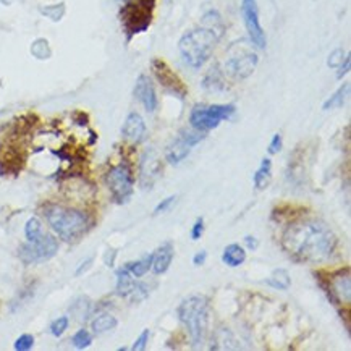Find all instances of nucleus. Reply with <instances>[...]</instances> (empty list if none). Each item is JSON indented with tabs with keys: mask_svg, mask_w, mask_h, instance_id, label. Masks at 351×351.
<instances>
[{
	"mask_svg": "<svg viewBox=\"0 0 351 351\" xmlns=\"http://www.w3.org/2000/svg\"><path fill=\"white\" fill-rule=\"evenodd\" d=\"M348 94H350V83H343L334 94H332L330 97L327 99L326 102H324L322 109L324 110L340 109V107H343L346 97H348Z\"/></svg>",
	"mask_w": 351,
	"mask_h": 351,
	"instance_id": "obj_22",
	"label": "nucleus"
},
{
	"mask_svg": "<svg viewBox=\"0 0 351 351\" xmlns=\"http://www.w3.org/2000/svg\"><path fill=\"white\" fill-rule=\"evenodd\" d=\"M350 65H351L350 56H346V58L343 60V64L339 66V73H337V78H339V80L343 78V76L350 71Z\"/></svg>",
	"mask_w": 351,
	"mask_h": 351,
	"instance_id": "obj_34",
	"label": "nucleus"
},
{
	"mask_svg": "<svg viewBox=\"0 0 351 351\" xmlns=\"http://www.w3.org/2000/svg\"><path fill=\"white\" fill-rule=\"evenodd\" d=\"M71 343H73V346H75L76 350L88 348V346L93 343L91 332L86 330V328H80V330L76 332L73 337H71Z\"/></svg>",
	"mask_w": 351,
	"mask_h": 351,
	"instance_id": "obj_25",
	"label": "nucleus"
},
{
	"mask_svg": "<svg viewBox=\"0 0 351 351\" xmlns=\"http://www.w3.org/2000/svg\"><path fill=\"white\" fill-rule=\"evenodd\" d=\"M271 178H272V160L269 159V157H264L263 160H261V165L256 170L254 175H253V183H254V188L258 191L264 190V188H267V184L271 183Z\"/></svg>",
	"mask_w": 351,
	"mask_h": 351,
	"instance_id": "obj_19",
	"label": "nucleus"
},
{
	"mask_svg": "<svg viewBox=\"0 0 351 351\" xmlns=\"http://www.w3.org/2000/svg\"><path fill=\"white\" fill-rule=\"evenodd\" d=\"M162 177V162L154 149H147L139 160V182L144 190H151Z\"/></svg>",
	"mask_w": 351,
	"mask_h": 351,
	"instance_id": "obj_13",
	"label": "nucleus"
},
{
	"mask_svg": "<svg viewBox=\"0 0 351 351\" xmlns=\"http://www.w3.org/2000/svg\"><path fill=\"white\" fill-rule=\"evenodd\" d=\"M44 217L56 232V235L66 243L78 241L89 228V217L75 208H65L60 204H47L44 208Z\"/></svg>",
	"mask_w": 351,
	"mask_h": 351,
	"instance_id": "obj_3",
	"label": "nucleus"
},
{
	"mask_svg": "<svg viewBox=\"0 0 351 351\" xmlns=\"http://www.w3.org/2000/svg\"><path fill=\"white\" fill-rule=\"evenodd\" d=\"M328 300L335 304H350L351 301V277L350 269L345 267L341 271L332 274L327 280V285H322Z\"/></svg>",
	"mask_w": 351,
	"mask_h": 351,
	"instance_id": "obj_11",
	"label": "nucleus"
},
{
	"mask_svg": "<svg viewBox=\"0 0 351 351\" xmlns=\"http://www.w3.org/2000/svg\"><path fill=\"white\" fill-rule=\"evenodd\" d=\"M175 258V246L172 241H165L154 251V259H152V269L151 271L156 276H162L170 269L172 261Z\"/></svg>",
	"mask_w": 351,
	"mask_h": 351,
	"instance_id": "obj_17",
	"label": "nucleus"
},
{
	"mask_svg": "<svg viewBox=\"0 0 351 351\" xmlns=\"http://www.w3.org/2000/svg\"><path fill=\"white\" fill-rule=\"evenodd\" d=\"M115 291L117 295L121 296V298L130 300L132 303H141V301L146 300L151 293L149 287L144 282L134 280V277L130 274V271L125 265L117 271Z\"/></svg>",
	"mask_w": 351,
	"mask_h": 351,
	"instance_id": "obj_9",
	"label": "nucleus"
},
{
	"mask_svg": "<svg viewBox=\"0 0 351 351\" xmlns=\"http://www.w3.org/2000/svg\"><path fill=\"white\" fill-rule=\"evenodd\" d=\"M177 316L186 328L191 345L199 348L208 335L209 300L202 295L188 296L177 308Z\"/></svg>",
	"mask_w": 351,
	"mask_h": 351,
	"instance_id": "obj_4",
	"label": "nucleus"
},
{
	"mask_svg": "<svg viewBox=\"0 0 351 351\" xmlns=\"http://www.w3.org/2000/svg\"><path fill=\"white\" fill-rule=\"evenodd\" d=\"M175 201H177V196H169V197H165V199H162L159 204L154 208V215L167 213V210L175 204Z\"/></svg>",
	"mask_w": 351,
	"mask_h": 351,
	"instance_id": "obj_30",
	"label": "nucleus"
},
{
	"mask_svg": "<svg viewBox=\"0 0 351 351\" xmlns=\"http://www.w3.org/2000/svg\"><path fill=\"white\" fill-rule=\"evenodd\" d=\"M339 240L326 222L301 219L290 223L282 235V247L295 263L321 264L334 256Z\"/></svg>",
	"mask_w": 351,
	"mask_h": 351,
	"instance_id": "obj_1",
	"label": "nucleus"
},
{
	"mask_svg": "<svg viewBox=\"0 0 351 351\" xmlns=\"http://www.w3.org/2000/svg\"><path fill=\"white\" fill-rule=\"evenodd\" d=\"M34 346V337L31 334H23L20 335L13 343V348L16 351H28Z\"/></svg>",
	"mask_w": 351,
	"mask_h": 351,
	"instance_id": "obj_27",
	"label": "nucleus"
},
{
	"mask_svg": "<svg viewBox=\"0 0 351 351\" xmlns=\"http://www.w3.org/2000/svg\"><path fill=\"white\" fill-rule=\"evenodd\" d=\"M152 69H154V73L157 78H159L160 83L164 84L165 88H169L173 94H178V96L182 97L186 94V89H184L182 81L178 80V76L175 75L173 71L164 64V62L157 60L156 58V60H152Z\"/></svg>",
	"mask_w": 351,
	"mask_h": 351,
	"instance_id": "obj_16",
	"label": "nucleus"
},
{
	"mask_svg": "<svg viewBox=\"0 0 351 351\" xmlns=\"http://www.w3.org/2000/svg\"><path fill=\"white\" fill-rule=\"evenodd\" d=\"M202 235H204V219L199 217V219H196V222L193 223V227H191V240L193 241L201 240Z\"/></svg>",
	"mask_w": 351,
	"mask_h": 351,
	"instance_id": "obj_31",
	"label": "nucleus"
},
{
	"mask_svg": "<svg viewBox=\"0 0 351 351\" xmlns=\"http://www.w3.org/2000/svg\"><path fill=\"white\" fill-rule=\"evenodd\" d=\"M345 58H346V53L343 52V49H335V51L328 56L327 65L330 66V69H339V66L343 64Z\"/></svg>",
	"mask_w": 351,
	"mask_h": 351,
	"instance_id": "obj_28",
	"label": "nucleus"
},
{
	"mask_svg": "<svg viewBox=\"0 0 351 351\" xmlns=\"http://www.w3.org/2000/svg\"><path fill=\"white\" fill-rule=\"evenodd\" d=\"M93 263H94V259L93 258H88V259H84L83 263H81L80 265H78V269H76L75 271V276H81V274H84L88 271L89 267H91L93 265Z\"/></svg>",
	"mask_w": 351,
	"mask_h": 351,
	"instance_id": "obj_35",
	"label": "nucleus"
},
{
	"mask_svg": "<svg viewBox=\"0 0 351 351\" xmlns=\"http://www.w3.org/2000/svg\"><path fill=\"white\" fill-rule=\"evenodd\" d=\"M206 261H208V251L201 250V251H197V253L195 254V258H193V264H195L196 267H201V265L206 264Z\"/></svg>",
	"mask_w": 351,
	"mask_h": 351,
	"instance_id": "obj_33",
	"label": "nucleus"
},
{
	"mask_svg": "<svg viewBox=\"0 0 351 351\" xmlns=\"http://www.w3.org/2000/svg\"><path fill=\"white\" fill-rule=\"evenodd\" d=\"M58 251V241L52 235H43L36 241H26L18 250V258L25 265L46 263L52 259Z\"/></svg>",
	"mask_w": 351,
	"mask_h": 351,
	"instance_id": "obj_7",
	"label": "nucleus"
},
{
	"mask_svg": "<svg viewBox=\"0 0 351 351\" xmlns=\"http://www.w3.org/2000/svg\"><path fill=\"white\" fill-rule=\"evenodd\" d=\"M206 138L204 132H197V130H182L177 138L169 144L165 149V160L172 165H178L190 156L191 147L199 144Z\"/></svg>",
	"mask_w": 351,
	"mask_h": 351,
	"instance_id": "obj_8",
	"label": "nucleus"
},
{
	"mask_svg": "<svg viewBox=\"0 0 351 351\" xmlns=\"http://www.w3.org/2000/svg\"><path fill=\"white\" fill-rule=\"evenodd\" d=\"M152 259H154V253L146 254L143 256L141 259L125 264V267L128 269L130 274H132L134 278H141L152 269Z\"/></svg>",
	"mask_w": 351,
	"mask_h": 351,
	"instance_id": "obj_20",
	"label": "nucleus"
},
{
	"mask_svg": "<svg viewBox=\"0 0 351 351\" xmlns=\"http://www.w3.org/2000/svg\"><path fill=\"white\" fill-rule=\"evenodd\" d=\"M121 136L134 144H139L146 138V121L138 112H132L125 119L123 127H121Z\"/></svg>",
	"mask_w": 351,
	"mask_h": 351,
	"instance_id": "obj_15",
	"label": "nucleus"
},
{
	"mask_svg": "<svg viewBox=\"0 0 351 351\" xmlns=\"http://www.w3.org/2000/svg\"><path fill=\"white\" fill-rule=\"evenodd\" d=\"M70 326V319L66 316H62V317H57L56 321L51 324V334L53 337H62L65 334V330L69 328Z\"/></svg>",
	"mask_w": 351,
	"mask_h": 351,
	"instance_id": "obj_26",
	"label": "nucleus"
},
{
	"mask_svg": "<svg viewBox=\"0 0 351 351\" xmlns=\"http://www.w3.org/2000/svg\"><path fill=\"white\" fill-rule=\"evenodd\" d=\"M149 328H144V330L141 332V335L138 337L136 340H134V343L132 346L133 351H144L147 348V343H149Z\"/></svg>",
	"mask_w": 351,
	"mask_h": 351,
	"instance_id": "obj_29",
	"label": "nucleus"
},
{
	"mask_svg": "<svg viewBox=\"0 0 351 351\" xmlns=\"http://www.w3.org/2000/svg\"><path fill=\"white\" fill-rule=\"evenodd\" d=\"M220 36L222 34L219 31L209 28V26H202V28L184 33L178 43L180 56L184 64L190 65L191 69H201L213 56Z\"/></svg>",
	"mask_w": 351,
	"mask_h": 351,
	"instance_id": "obj_2",
	"label": "nucleus"
},
{
	"mask_svg": "<svg viewBox=\"0 0 351 351\" xmlns=\"http://www.w3.org/2000/svg\"><path fill=\"white\" fill-rule=\"evenodd\" d=\"M282 147H283V141H282V134H278V133H276L272 136V139H271V143H269V154L271 156H274V154H278V152L282 151Z\"/></svg>",
	"mask_w": 351,
	"mask_h": 351,
	"instance_id": "obj_32",
	"label": "nucleus"
},
{
	"mask_svg": "<svg viewBox=\"0 0 351 351\" xmlns=\"http://www.w3.org/2000/svg\"><path fill=\"white\" fill-rule=\"evenodd\" d=\"M117 326H119V321H117V317H114L109 313L99 314V316L91 322L93 332H94V334H97V335L114 330Z\"/></svg>",
	"mask_w": 351,
	"mask_h": 351,
	"instance_id": "obj_21",
	"label": "nucleus"
},
{
	"mask_svg": "<svg viewBox=\"0 0 351 351\" xmlns=\"http://www.w3.org/2000/svg\"><path fill=\"white\" fill-rule=\"evenodd\" d=\"M237 107L233 104H197L191 109L190 123L191 128L197 132H210V130L217 128L220 121L232 119L235 115Z\"/></svg>",
	"mask_w": 351,
	"mask_h": 351,
	"instance_id": "obj_5",
	"label": "nucleus"
},
{
	"mask_svg": "<svg viewBox=\"0 0 351 351\" xmlns=\"http://www.w3.org/2000/svg\"><path fill=\"white\" fill-rule=\"evenodd\" d=\"M246 261V250L238 243H232V245L225 246L222 253V263L228 267H240Z\"/></svg>",
	"mask_w": 351,
	"mask_h": 351,
	"instance_id": "obj_18",
	"label": "nucleus"
},
{
	"mask_svg": "<svg viewBox=\"0 0 351 351\" xmlns=\"http://www.w3.org/2000/svg\"><path fill=\"white\" fill-rule=\"evenodd\" d=\"M241 16L245 21V28L250 36V40L253 46L258 49H265L267 39L259 21V7L256 0H241Z\"/></svg>",
	"mask_w": 351,
	"mask_h": 351,
	"instance_id": "obj_10",
	"label": "nucleus"
},
{
	"mask_svg": "<svg viewBox=\"0 0 351 351\" xmlns=\"http://www.w3.org/2000/svg\"><path fill=\"white\" fill-rule=\"evenodd\" d=\"M264 283L265 285L276 288V290L285 291L291 285V278H290V274H288L285 269H277V271H274L271 277L265 278Z\"/></svg>",
	"mask_w": 351,
	"mask_h": 351,
	"instance_id": "obj_23",
	"label": "nucleus"
},
{
	"mask_svg": "<svg viewBox=\"0 0 351 351\" xmlns=\"http://www.w3.org/2000/svg\"><path fill=\"white\" fill-rule=\"evenodd\" d=\"M258 66V56L253 51H241L232 53L225 62V71L237 80H245Z\"/></svg>",
	"mask_w": 351,
	"mask_h": 351,
	"instance_id": "obj_12",
	"label": "nucleus"
},
{
	"mask_svg": "<svg viewBox=\"0 0 351 351\" xmlns=\"http://www.w3.org/2000/svg\"><path fill=\"white\" fill-rule=\"evenodd\" d=\"M133 94H134V97H136L138 101L144 106V109H146L147 112H151V114L152 112H156L157 107H159V99H157L156 88L147 75L138 76Z\"/></svg>",
	"mask_w": 351,
	"mask_h": 351,
	"instance_id": "obj_14",
	"label": "nucleus"
},
{
	"mask_svg": "<svg viewBox=\"0 0 351 351\" xmlns=\"http://www.w3.org/2000/svg\"><path fill=\"white\" fill-rule=\"evenodd\" d=\"M245 245H246V247H247V250H250V251H254V250H258L259 241H258V238H256V237L246 235V237H245Z\"/></svg>",
	"mask_w": 351,
	"mask_h": 351,
	"instance_id": "obj_36",
	"label": "nucleus"
},
{
	"mask_svg": "<svg viewBox=\"0 0 351 351\" xmlns=\"http://www.w3.org/2000/svg\"><path fill=\"white\" fill-rule=\"evenodd\" d=\"M115 258H117V251H115V250L107 251L106 256H104V263H106L107 265H109V267H114Z\"/></svg>",
	"mask_w": 351,
	"mask_h": 351,
	"instance_id": "obj_37",
	"label": "nucleus"
},
{
	"mask_svg": "<svg viewBox=\"0 0 351 351\" xmlns=\"http://www.w3.org/2000/svg\"><path fill=\"white\" fill-rule=\"evenodd\" d=\"M104 180L112 195V199H114L117 204H127V202L132 199L134 178L132 169H130L127 162H121V164L112 167L109 172L106 173Z\"/></svg>",
	"mask_w": 351,
	"mask_h": 351,
	"instance_id": "obj_6",
	"label": "nucleus"
},
{
	"mask_svg": "<svg viewBox=\"0 0 351 351\" xmlns=\"http://www.w3.org/2000/svg\"><path fill=\"white\" fill-rule=\"evenodd\" d=\"M43 225L38 217H31L25 225V237L28 241H36L43 237Z\"/></svg>",
	"mask_w": 351,
	"mask_h": 351,
	"instance_id": "obj_24",
	"label": "nucleus"
}]
</instances>
